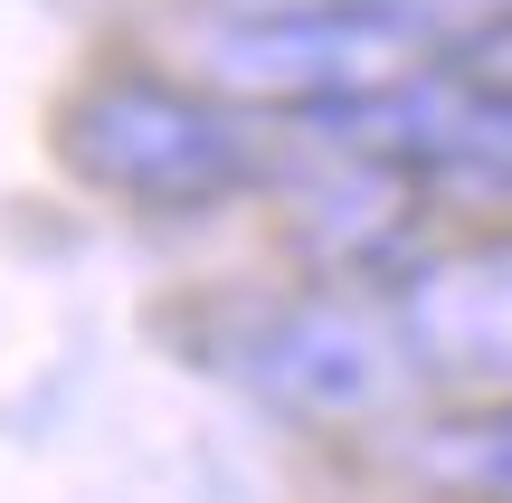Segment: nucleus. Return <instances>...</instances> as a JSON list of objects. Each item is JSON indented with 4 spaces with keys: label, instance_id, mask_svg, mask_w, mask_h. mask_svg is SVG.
<instances>
[{
    "label": "nucleus",
    "instance_id": "1",
    "mask_svg": "<svg viewBox=\"0 0 512 503\" xmlns=\"http://www.w3.org/2000/svg\"><path fill=\"white\" fill-rule=\"evenodd\" d=\"M437 67V38L408 19V0H238L200 29V86L228 105L342 114Z\"/></svg>",
    "mask_w": 512,
    "mask_h": 503
},
{
    "label": "nucleus",
    "instance_id": "2",
    "mask_svg": "<svg viewBox=\"0 0 512 503\" xmlns=\"http://www.w3.org/2000/svg\"><path fill=\"white\" fill-rule=\"evenodd\" d=\"M67 162L86 171L105 200L162 209V219H190V209H219L266 171L247 114L209 86H181V76H95L67 105Z\"/></svg>",
    "mask_w": 512,
    "mask_h": 503
},
{
    "label": "nucleus",
    "instance_id": "3",
    "mask_svg": "<svg viewBox=\"0 0 512 503\" xmlns=\"http://www.w3.org/2000/svg\"><path fill=\"white\" fill-rule=\"evenodd\" d=\"M228 371L304 428H370V418H399L418 390V361H408L389 304L361 295H285L238 314Z\"/></svg>",
    "mask_w": 512,
    "mask_h": 503
},
{
    "label": "nucleus",
    "instance_id": "4",
    "mask_svg": "<svg viewBox=\"0 0 512 503\" xmlns=\"http://www.w3.org/2000/svg\"><path fill=\"white\" fill-rule=\"evenodd\" d=\"M389 323H399L418 380L512 399V228L456 247V257L408 266L399 295H389Z\"/></svg>",
    "mask_w": 512,
    "mask_h": 503
},
{
    "label": "nucleus",
    "instance_id": "5",
    "mask_svg": "<svg viewBox=\"0 0 512 503\" xmlns=\"http://www.w3.org/2000/svg\"><path fill=\"white\" fill-rule=\"evenodd\" d=\"M408 466L456 503H512V399H484L446 428H418Z\"/></svg>",
    "mask_w": 512,
    "mask_h": 503
},
{
    "label": "nucleus",
    "instance_id": "6",
    "mask_svg": "<svg viewBox=\"0 0 512 503\" xmlns=\"http://www.w3.org/2000/svg\"><path fill=\"white\" fill-rule=\"evenodd\" d=\"M465 76H475V86H503L512 95V19L494 38H475V48H465Z\"/></svg>",
    "mask_w": 512,
    "mask_h": 503
}]
</instances>
